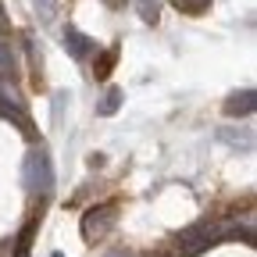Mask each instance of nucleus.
<instances>
[{"instance_id": "423d86ee", "label": "nucleus", "mask_w": 257, "mask_h": 257, "mask_svg": "<svg viewBox=\"0 0 257 257\" xmlns=\"http://www.w3.org/2000/svg\"><path fill=\"white\" fill-rule=\"evenodd\" d=\"M64 47H68V54L75 57V61H86L89 54H93V40L89 36H82V32L79 29H64Z\"/></svg>"}, {"instance_id": "ddd939ff", "label": "nucleus", "mask_w": 257, "mask_h": 257, "mask_svg": "<svg viewBox=\"0 0 257 257\" xmlns=\"http://www.w3.org/2000/svg\"><path fill=\"white\" fill-rule=\"evenodd\" d=\"M107 8H125V0H104Z\"/></svg>"}, {"instance_id": "9b49d317", "label": "nucleus", "mask_w": 257, "mask_h": 257, "mask_svg": "<svg viewBox=\"0 0 257 257\" xmlns=\"http://www.w3.org/2000/svg\"><path fill=\"white\" fill-rule=\"evenodd\" d=\"M36 15H40L43 25H54V18H57V4H54V0H36Z\"/></svg>"}, {"instance_id": "7ed1b4c3", "label": "nucleus", "mask_w": 257, "mask_h": 257, "mask_svg": "<svg viewBox=\"0 0 257 257\" xmlns=\"http://www.w3.org/2000/svg\"><path fill=\"white\" fill-rule=\"evenodd\" d=\"M218 239H221L218 229H211V225H197V229H189V232L179 236V246H182V253H200V250H207Z\"/></svg>"}, {"instance_id": "f8f14e48", "label": "nucleus", "mask_w": 257, "mask_h": 257, "mask_svg": "<svg viewBox=\"0 0 257 257\" xmlns=\"http://www.w3.org/2000/svg\"><path fill=\"white\" fill-rule=\"evenodd\" d=\"M114 57H118V47H111V50L100 57V64H96V79H107V75H111V68H114Z\"/></svg>"}, {"instance_id": "6e6552de", "label": "nucleus", "mask_w": 257, "mask_h": 257, "mask_svg": "<svg viewBox=\"0 0 257 257\" xmlns=\"http://www.w3.org/2000/svg\"><path fill=\"white\" fill-rule=\"evenodd\" d=\"M168 4L175 11H182V15H204L211 8V0H168Z\"/></svg>"}, {"instance_id": "f257e3e1", "label": "nucleus", "mask_w": 257, "mask_h": 257, "mask_svg": "<svg viewBox=\"0 0 257 257\" xmlns=\"http://www.w3.org/2000/svg\"><path fill=\"white\" fill-rule=\"evenodd\" d=\"M25 186L32 197H50V189H54V165L43 147H32L25 157Z\"/></svg>"}, {"instance_id": "0eeeda50", "label": "nucleus", "mask_w": 257, "mask_h": 257, "mask_svg": "<svg viewBox=\"0 0 257 257\" xmlns=\"http://www.w3.org/2000/svg\"><path fill=\"white\" fill-rule=\"evenodd\" d=\"M218 140H221V143H232V147H239V150H250V147H253V136L246 133V128H218Z\"/></svg>"}, {"instance_id": "f03ea898", "label": "nucleus", "mask_w": 257, "mask_h": 257, "mask_svg": "<svg viewBox=\"0 0 257 257\" xmlns=\"http://www.w3.org/2000/svg\"><path fill=\"white\" fill-rule=\"evenodd\" d=\"M118 218V204H96L82 214V239L86 243H96V239H104L111 232V225Z\"/></svg>"}, {"instance_id": "4468645a", "label": "nucleus", "mask_w": 257, "mask_h": 257, "mask_svg": "<svg viewBox=\"0 0 257 257\" xmlns=\"http://www.w3.org/2000/svg\"><path fill=\"white\" fill-rule=\"evenodd\" d=\"M107 257H133V253H125V250H114V253H107Z\"/></svg>"}, {"instance_id": "20e7f679", "label": "nucleus", "mask_w": 257, "mask_h": 257, "mask_svg": "<svg viewBox=\"0 0 257 257\" xmlns=\"http://www.w3.org/2000/svg\"><path fill=\"white\" fill-rule=\"evenodd\" d=\"M0 118H8L11 125H18L22 133H29V114H25V107H22V100L15 96V89H8V86H0Z\"/></svg>"}, {"instance_id": "9d476101", "label": "nucleus", "mask_w": 257, "mask_h": 257, "mask_svg": "<svg viewBox=\"0 0 257 257\" xmlns=\"http://www.w3.org/2000/svg\"><path fill=\"white\" fill-rule=\"evenodd\" d=\"M118 104H121V89H118V86H111V89L104 93V100L96 104V111H100V114H114V111H118Z\"/></svg>"}, {"instance_id": "39448f33", "label": "nucleus", "mask_w": 257, "mask_h": 257, "mask_svg": "<svg viewBox=\"0 0 257 257\" xmlns=\"http://www.w3.org/2000/svg\"><path fill=\"white\" fill-rule=\"evenodd\" d=\"M257 107V93L246 86V89H236L232 96H225V114L229 118H250Z\"/></svg>"}, {"instance_id": "1a4fd4ad", "label": "nucleus", "mask_w": 257, "mask_h": 257, "mask_svg": "<svg viewBox=\"0 0 257 257\" xmlns=\"http://www.w3.org/2000/svg\"><path fill=\"white\" fill-rule=\"evenodd\" d=\"M136 11H140V18L147 25H157V18H161V4H157V0H136Z\"/></svg>"}, {"instance_id": "2eb2a0df", "label": "nucleus", "mask_w": 257, "mask_h": 257, "mask_svg": "<svg viewBox=\"0 0 257 257\" xmlns=\"http://www.w3.org/2000/svg\"><path fill=\"white\" fill-rule=\"evenodd\" d=\"M54 257H61V253H54Z\"/></svg>"}]
</instances>
